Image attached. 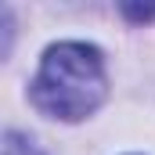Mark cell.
I'll return each instance as SVG.
<instances>
[{"instance_id": "1", "label": "cell", "mask_w": 155, "mask_h": 155, "mask_svg": "<svg viewBox=\"0 0 155 155\" xmlns=\"http://www.w3.org/2000/svg\"><path fill=\"white\" fill-rule=\"evenodd\" d=\"M33 101L43 116L76 123L105 101V61L90 43H54L33 79Z\"/></svg>"}, {"instance_id": "2", "label": "cell", "mask_w": 155, "mask_h": 155, "mask_svg": "<svg viewBox=\"0 0 155 155\" xmlns=\"http://www.w3.org/2000/svg\"><path fill=\"white\" fill-rule=\"evenodd\" d=\"M11 40H15V22H11V11H7V7H0V61H4V54L11 51Z\"/></svg>"}, {"instance_id": "3", "label": "cell", "mask_w": 155, "mask_h": 155, "mask_svg": "<svg viewBox=\"0 0 155 155\" xmlns=\"http://www.w3.org/2000/svg\"><path fill=\"white\" fill-rule=\"evenodd\" d=\"M4 155H43V152H40V148L29 141V137H22V134H11V137H7V152H4Z\"/></svg>"}]
</instances>
